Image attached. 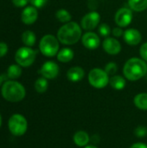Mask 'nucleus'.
<instances>
[{"label":"nucleus","instance_id":"obj_1","mask_svg":"<svg viewBox=\"0 0 147 148\" xmlns=\"http://www.w3.org/2000/svg\"><path fill=\"white\" fill-rule=\"evenodd\" d=\"M81 27L75 22H68L63 24L57 32V39L65 45L75 44L81 39Z\"/></svg>","mask_w":147,"mask_h":148},{"label":"nucleus","instance_id":"obj_20","mask_svg":"<svg viewBox=\"0 0 147 148\" xmlns=\"http://www.w3.org/2000/svg\"><path fill=\"white\" fill-rule=\"evenodd\" d=\"M128 6L132 10L140 12L147 9V0H128Z\"/></svg>","mask_w":147,"mask_h":148},{"label":"nucleus","instance_id":"obj_3","mask_svg":"<svg viewBox=\"0 0 147 148\" xmlns=\"http://www.w3.org/2000/svg\"><path fill=\"white\" fill-rule=\"evenodd\" d=\"M2 95L10 102L21 101L26 95L24 87L16 81H7L2 86Z\"/></svg>","mask_w":147,"mask_h":148},{"label":"nucleus","instance_id":"obj_16","mask_svg":"<svg viewBox=\"0 0 147 148\" xmlns=\"http://www.w3.org/2000/svg\"><path fill=\"white\" fill-rule=\"evenodd\" d=\"M73 141L77 147H85L88 145L90 141V136L85 131H77L73 136Z\"/></svg>","mask_w":147,"mask_h":148},{"label":"nucleus","instance_id":"obj_15","mask_svg":"<svg viewBox=\"0 0 147 148\" xmlns=\"http://www.w3.org/2000/svg\"><path fill=\"white\" fill-rule=\"evenodd\" d=\"M85 76V71L81 67L75 66L70 68L67 72V78L72 82H81Z\"/></svg>","mask_w":147,"mask_h":148},{"label":"nucleus","instance_id":"obj_34","mask_svg":"<svg viewBox=\"0 0 147 148\" xmlns=\"http://www.w3.org/2000/svg\"><path fill=\"white\" fill-rule=\"evenodd\" d=\"M130 148H147V145L142 142H136L134 144H133Z\"/></svg>","mask_w":147,"mask_h":148},{"label":"nucleus","instance_id":"obj_18","mask_svg":"<svg viewBox=\"0 0 147 148\" xmlns=\"http://www.w3.org/2000/svg\"><path fill=\"white\" fill-rule=\"evenodd\" d=\"M109 84L115 90H122L125 88L126 82V79L123 76L114 75L110 78Z\"/></svg>","mask_w":147,"mask_h":148},{"label":"nucleus","instance_id":"obj_10","mask_svg":"<svg viewBox=\"0 0 147 148\" xmlns=\"http://www.w3.org/2000/svg\"><path fill=\"white\" fill-rule=\"evenodd\" d=\"M40 74L48 80H53L56 78L59 74V66L55 62L48 61L41 67Z\"/></svg>","mask_w":147,"mask_h":148},{"label":"nucleus","instance_id":"obj_26","mask_svg":"<svg viewBox=\"0 0 147 148\" xmlns=\"http://www.w3.org/2000/svg\"><path fill=\"white\" fill-rule=\"evenodd\" d=\"M99 33L103 37H108V36L111 34V27L107 23H102L99 26Z\"/></svg>","mask_w":147,"mask_h":148},{"label":"nucleus","instance_id":"obj_30","mask_svg":"<svg viewBox=\"0 0 147 148\" xmlns=\"http://www.w3.org/2000/svg\"><path fill=\"white\" fill-rule=\"evenodd\" d=\"M8 52V46L5 42H0V58L3 57Z\"/></svg>","mask_w":147,"mask_h":148},{"label":"nucleus","instance_id":"obj_2","mask_svg":"<svg viewBox=\"0 0 147 148\" xmlns=\"http://www.w3.org/2000/svg\"><path fill=\"white\" fill-rule=\"evenodd\" d=\"M147 73V64L143 59L133 57L129 59L123 67V75L126 79L136 82L143 78Z\"/></svg>","mask_w":147,"mask_h":148},{"label":"nucleus","instance_id":"obj_37","mask_svg":"<svg viewBox=\"0 0 147 148\" xmlns=\"http://www.w3.org/2000/svg\"><path fill=\"white\" fill-rule=\"evenodd\" d=\"M1 125H2V117H1V114H0V127H1Z\"/></svg>","mask_w":147,"mask_h":148},{"label":"nucleus","instance_id":"obj_5","mask_svg":"<svg viewBox=\"0 0 147 148\" xmlns=\"http://www.w3.org/2000/svg\"><path fill=\"white\" fill-rule=\"evenodd\" d=\"M88 82L94 88H104L109 84V75L107 72L100 68H94L88 73Z\"/></svg>","mask_w":147,"mask_h":148},{"label":"nucleus","instance_id":"obj_12","mask_svg":"<svg viewBox=\"0 0 147 148\" xmlns=\"http://www.w3.org/2000/svg\"><path fill=\"white\" fill-rule=\"evenodd\" d=\"M102 47L105 52L112 56L118 55L121 51L120 42L113 37H107L102 42Z\"/></svg>","mask_w":147,"mask_h":148},{"label":"nucleus","instance_id":"obj_23","mask_svg":"<svg viewBox=\"0 0 147 148\" xmlns=\"http://www.w3.org/2000/svg\"><path fill=\"white\" fill-rule=\"evenodd\" d=\"M48 87H49L48 79H46L44 77L38 78L35 82V89L39 94L45 93L48 89Z\"/></svg>","mask_w":147,"mask_h":148},{"label":"nucleus","instance_id":"obj_31","mask_svg":"<svg viewBox=\"0 0 147 148\" xmlns=\"http://www.w3.org/2000/svg\"><path fill=\"white\" fill-rule=\"evenodd\" d=\"M29 2V0H12V3L18 8L21 7H24L25 5H27V3Z\"/></svg>","mask_w":147,"mask_h":148},{"label":"nucleus","instance_id":"obj_24","mask_svg":"<svg viewBox=\"0 0 147 148\" xmlns=\"http://www.w3.org/2000/svg\"><path fill=\"white\" fill-rule=\"evenodd\" d=\"M55 17L57 18V20L61 23H67L68 22L71 21L72 16L70 15V13L64 9H60L56 11L55 13Z\"/></svg>","mask_w":147,"mask_h":148},{"label":"nucleus","instance_id":"obj_29","mask_svg":"<svg viewBox=\"0 0 147 148\" xmlns=\"http://www.w3.org/2000/svg\"><path fill=\"white\" fill-rule=\"evenodd\" d=\"M139 55L145 62H147V42L141 45L139 49Z\"/></svg>","mask_w":147,"mask_h":148},{"label":"nucleus","instance_id":"obj_27","mask_svg":"<svg viewBox=\"0 0 147 148\" xmlns=\"http://www.w3.org/2000/svg\"><path fill=\"white\" fill-rule=\"evenodd\" d=\"M134 134L137 138H144L147 135V127L144 126H139L134 130Z\"/></svg>","mask_w":147,"mask_h":148},{"label":"nucleus","instance_id":"obj_22","mask_svg":"<svg viewBox=\"0 0 147 148\" xmlns=\"http://www.w3.org/2000/svg\"><path fill=\"white\" fill-rule=\"evenodd\" d=\"M22 75V69L21 66L18 64H12L8 68L7 70V76L11 79V80H15L17 79L21 76Z\"/></svg>","mask_w":147,"mask_h":148},{"label":"nucleus","instance_id":"obj_35","mask_svg":"<svg viewBox=\"0 0 147 148\" xmlns=\"http://www.w3.org/2000/svg\"><path fill=\"white\" fill-rule=\"evenodd\" d=\"M84 148H99V147H97L96 146H94V145H88L87 147H85Z\"/></svg>","mask_w":147,"mask_h":148},{"label":"nucleus","instance_id":"obj_4","mask_svg":"<svg viewBox=\"0 0 147 148\" xmlns=\"http://www.w3.org/2000/svg\"><path fill=\"white\" fill-rule=\"evenodd\" d=\"M39 49L43 56L53 57L56 56L59 51V40L53 35H45L40 41Z\"/></svg>","mask_w":147,"mask_h":148},{"label":"nucleus","instance_id":"obj_28","mask_svg":"<svg viewBox=\"0 0 147 148\" xmlns=\"http://www.w3.org/2000/svg\"><path fill=\"white\" fill-rule=\"evenodd\" d=\"M49 0H29L30 3L32 4V6L36 7V9L37 8H42L47 3H48Z\"/></svg>","mask_w":147,"mask_h":148},{"label":"nucleus","instance_id":"obj_7","mask_svg":"<svg viewBox=\"0 0 147 148\" xmlns=\"http://www.w3.org/2000/svg\"><path fill=\"white\" fill-rule=\"evenodd\" d=\"M36 57V51L30 47H22L18 49L15 55L16 62L21 67H29L33 64Z\"/></svg>","mask_w":147,"mask_h":148},{"label":"nucleus","instance_id":"obj_33","mask_svg":"<svg viewBox=\"0 0 147 148\" xmlns=\"http://www.w3.org/2000/svg\"><path fill=\"white\" fill-rule=\"evenodd\" d=\"M88 4V8L90 10H95L98 6V3L96 2V0H89Z\"/></svg>","mask_w":147,"mask_h":148},{"label":"nucleus","instance_id":"obj_8","mask_svg":"<svg viewBox=\"0 0 147 148\" xmlns=\"http://www.w3.org/2000/svg\"><path fill=\"white\" fill-rule=\"evenodd\" d=\"M101 21V16L96 11H90L87 13L81 21V27L85 30L91 31L95 29Z\"/></svg>","mask_w":147,"mask_h":148},{"label":"nucleus","instance_id":"obj_25","mask_svg":"<svg viewBox=\"0 0 147 148\" xmlns=\"http://www.w3.org/2000/svg\"><path fill=\"white\" fill-rule=\"evenodd\" d=\"M104 70L107 72V74L109 75V76H113L116 74L117 70H118V67H117V64L113 62H108L106 66H105V69Z\"/></svg>","mask_w":147,"mask_h":148},{"label":"nucleus","instance_id":"obj_9","mask_svg":"<svg viewBox=\"0 0 147 148\" xmlns=\"http://www.w3.org/2000/svg\"><path fill=\"white\" fill-rule=\"evenodd\" d=\"M133 17V16L132 10L129 8L124 7V8H120L116 12L114 20H115L116 24L119 27L124 28V27L128 26L132 23Z\"/></svg>","mask_w":147,"mask_h":148},{"label":"nucleus","instance_id":"obj_19","mask_svg":"<svg viewBox=\"0 0 147 148\" xmlns=\"http://www.w3.org/2000/svg\"><path fill=\"white\" fill-rule=\"evenodd\" d=\"M135 107L140 110L147 111V93H139L133 99Z\"/></svg>","mask_w":147,"mask_h":148},{"label":"nucleus","instance_id":"obj_32","mask_svg":"<svg viewBox=\"0 0 147 148\" xmlns=\"http://www.w3.org/2000/svg\"><path fill=\"white\" fill-rule=\"evenodd\" d=\"M112 33H113V35L115 37H120L121 36H123L124 31H123V29H121V27H116V28H113V29Z\"/></svg>","mask_w":147,"mask_h":148},{"label":"nucleus","instance_id":"obj_17","mask_svg":"<svg viewBox=\"0 0 147 148\" xmlns=\"http://www.w3.org/2000/svg\"><path fill=\"white\" fill-rule=\"evenodd\" d=\"M57 60L61 62L67 63L73 60L75 53L70 48H63L57 53Z\"/></svg>","mask_w":147,"mask_h":148},{"label":"nucleus","instance_id":"obj_21","mask_svg":"<svg viewBox=\"0 0 147 148\" xmlns=\"http://www.w3.org/2000/svg\"><path fill=\"white\" fill-rule=\"evenodd\" d=\"M22 41L27 47H32L35 45L36 37L33 31L31 30H26L22 35Z\"/></svg>","mask_w":147,"mask_h":148},{"label":"nucleus","instance_id":"obj_13","mask_svg":"<svg viewBox=\"0 0 147 148\" xmlns=\"http://www.w3.org/2000/svg\"><path fill=\"white\" fill-rule=\"evenodd\" d=\"M124 41L132 46H135L140 43L142 40L141 33L136 29H127L123 34Z\"/></svg>","mask_w":147,"mask_h":148},{"label":"nucleus","instance_id":"obj_14","mask_svg":"<svg viewBox=\"0 0 147 148\" xmlns=\"http://www.w3.org/2000/svg\"><path fill=\"white\" fill-rule=\"evenodd\" d=\"M38 17V11L37 9L34 6H28L25 9H23L22 15H21V19L22 22L27 25L33 24Z\"/></svg>","mask_w":147,"mask_h":148},{"label":"nucleus","instance_id":"obj_11","mask_svg":"<svg viewBox=\"0 0 147 148\" xmlns=\"http://www.w3.org/2000/svg\"><path fill=\"white\" fill-rule=\"evenodd\" d=\"M81 43L85 48L94 50L100 46L101 40L96 33L88 31L81 36Z\"/></svg>","mask_w":147,"mask_h":148},{"label":"nucleus","instance_id":"obj_6","mask_svg":"<svg viewBox=\"0 0 147 148\" xmlns=\"http://www.w3.org/2000/svg\"><path fill=\"white\" fill-rule=\"evenodd\" d=\"M8 127L14 136H22L27 132L28 122L24 116L20 114H15L9 119Z\"/></svg>","mask_w":147,"mask_h":148},{"label":"nucleus","instance_id":"obj_36","mask_svg":"<svg viewBox=\"0 0 147 148\" xmlns=\"http://www.w3.org/2000/svg\"><path fill=\"white\" fill-rule=\"evenodd\" d=\"M3 80H4V76L3 75H0V85L2 84V82H3Z\"/></svg>","mask_w":147,"mask_h":148}]
</instances>
